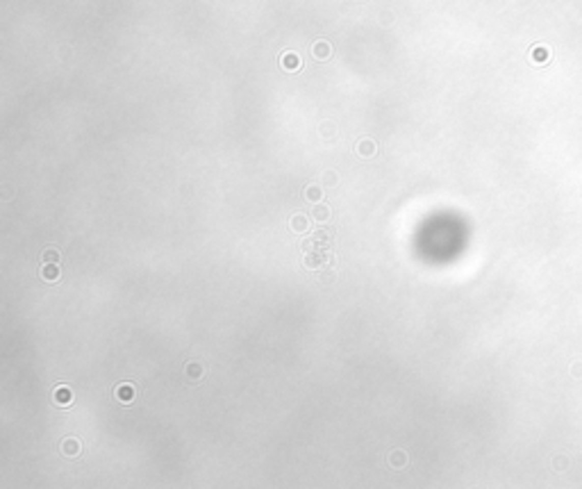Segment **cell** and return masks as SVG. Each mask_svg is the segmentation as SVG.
Returning <instances> with one entry per match:
<instances>
[{
	"instance_id": "obj_1",
	"label": "cell",
	"mask_w": 582,
	"mask_h": 489,
	"mask_svg": "<svg viewBox=\"0 0 582 489\" xmlns=\"http://www.w3.org/2000/svg\"><path fill=\"white\" fill-rule=\"evenodd\" d=\"M327 260H330V255H327L325 248H314V251H310L305 255V264H307V266H312V268L323 266Z\"/></svg>"
},
{
	"instance_id": "obj_2",
	"label": "cell",
	"mask_w": 582,
	"mask_h": 489,
	"mask_svg": "<svg viewBox=\"0 0 582 489\" xmlns=\"http://www.w3.org/2000/svg\"><path fill=\"white\" fill-rule=\"evenodd\" d=\"M312 55H314V60H319V62H325V60H330V55H332V46L327 41H316L314 46H312Z\"/></svg>"
},
{
	"instance_id": "obj_3",
	"label": "cell",
	"mask_w": 582,
	"mask_h": 489,
	"mask_svg": "<svg viewBox=\"0 0 582 489\" xmlns=\"http://www.w3.org/2000/svg\"><path fill=\"white\" fill-rule=\"evenodd\" d=\"M116 398H119L121 403H132V400H134V387L128 383L119 385V387H116Z\"/></svg>"
},
{
	"instance_id": "obj_4",
	"label": "cell",
	"mask_w": 582,
	"mask_h": 489,
	"mask_svg": "<svg viewBox=\"0 0 582 489\" xmlns=\"http://www.w3.org/2000/svg\"><path fill=\"white\" fill-rule=\"evenodd\" d=\"M312 241L316 243V248H327L332 243V230H319V232H314Z\"/></svg>"
},
{
	"instance_id": "obj_5",
	"label": "cell",
	"mask_w": 582,
	"mask_h": 489,
	"mask_svg": "<svg viewBox=\"0 0 582 489\" xmlns=\"http://www.w3.org/2000/svg\"><path fill=\"white\" fill-rule=\"evenodd\" d=\"M282 68H285V71H298V68H300V57H298L296 52H287V55L282 57Z\"/></svg>"
},
{
	"instance_id": "obj_6",
	"label": "cell",
	"mask_w": 582,
	"mask_h": 489,
	"mask_svg": "<svg viewBox=\"0 0 582 489\" xmlns=\"http://www.w3.org/2000/svg\"><path fill=\"white\" fill-rule=\"evenodd\" d=\"M55 400L60 405H68L73 400V394H71V389L68 387H57L55 389Z\"/></svg>"
},
{
	"instance_id": "obj_7",
	"label": "cell",
	"mask_w": 582,
	"mask_h": 489,
	"mask_svg": "<svg viewBox=\"0 0 582 489\" xmlns=\"http://www.w3.org/2000/svg\"><path fill=\"white\" fill-rule=\"evenodd\" d=\"M357 153L359 155H364V157H371V155L375 153V144L371 139H364V141H359L357 144Z\"/></svg>"
},
{
	"instance_id": "obj_8",
	"label": "cell",
	"mask_w": 582,
	"mask_h": 489,
	"mask_svg": "<svg viewBox=\"0 0 582 489\" xmlns=\"http://www.w3.org/2000/svg\"><path fill=\"white\" fill-rule=\"evenodd\" d=\"M312 216H314L316 221L323 223V221H327V219H330V207H327V205H316L314 212H312Z\"/></svg>"
},
{
	"instance_id": "obj_9",
	"label": "cell",
	"mask_w": 582,
	"mask_h": 489,
	"mask_svg": "<svg viewBox=\"0 0 582 489\" xmlns=\"http://www.w3.org/2000/svg\"><path fill=\"white\" fill-rule=\"evenodd\" d=\"M41 276L46 278V280H57V278H60V268H57V264H46Z\"/></svg>"
},
{
	"instance_id": "obj_10",
	"label": "cell",
	"mask_w": 582,
	"mask_h": 489,
	"mask_svg": "<svg viewBox=\"0 0 582 489\" xmlns=\"http://www.w3.org/2000/svg\"><path fill=\"white\" fill-rule=\"evenodd\" d=\"M305 196H307V200H312V203H319V200H321V196H323V192H321V187H316V184H312V187H307Z\"/></svg>"
},
{
	"instance_id": "obj_11",
	"label": "cell",
	"mask_w": 582,
	"mask_h": 489,
	"mask_svg": "<svg viewBox=\"0 0 582 489\" xmlns=\"http://www.w3.org/2000/svg\"><path fill=\"white\" fill-rule=\"evenodd\" d=\"M291 230H296V232H305V230H307V219L305 216H293L291 219Z\"/></svg>"
},
{
	"instance_id": "obj_12",
	"label": "cell",
	"mask_w": 582,
	"mask_h": 489,
	"mask_svg": "<svg viewBox=\"0 0 582 489\" xmlns=\"http://www.w3.org/2000/svg\"><path fill=\"white\" fill-rule=\"evenodd\" d=\"M43 262H46V264H57V262H60V253H57V251H46V253H43Z\"/></svg>"
},
{
	"instance_id": "obj_13",
	"label": "cell",
	"mask_w": 582,
	"mask_h": 489,
	"mask_svg": "<svg viewBox=\"0 0 582 489\" xmlns=\"http://www.w3.org/2000/svg\"><path fill=\"white\" fill-rule=\"evenodd\" d=\"M64 453H66V455H75V453H77V442L68 439V442L64 444Z\"/></svg>"
},
{
	"instance_id": "obj_14",
	"label": "cell",
	"mask_w": 582,
	"mask_h": 489,
	"mask_svg": "<svg viewBox=\"0 0 582 489\" xmlns=\"http://www.w3.org/2000/svg\"><path fill=\"white\" fill-rule=\"evenodd\" d=\"M325 182H327V184H335V182H337L335 173H325Z\"/></svg>"
},
{
	"instance_id": "obj_15",
	"label": "cell",
	"mask_w": 582,
	"mask_h": 489,
	"mask_svg": "<svg viewBox=\"0 0 582 489\" xmlns=\"http://www.w3.org/2000/svg\"><path fill=\"white\" fill-rule=\"evenodd\" d=\"M323 134H327V137H332V125H323Z\"/></svg>"
}]
</instances>
